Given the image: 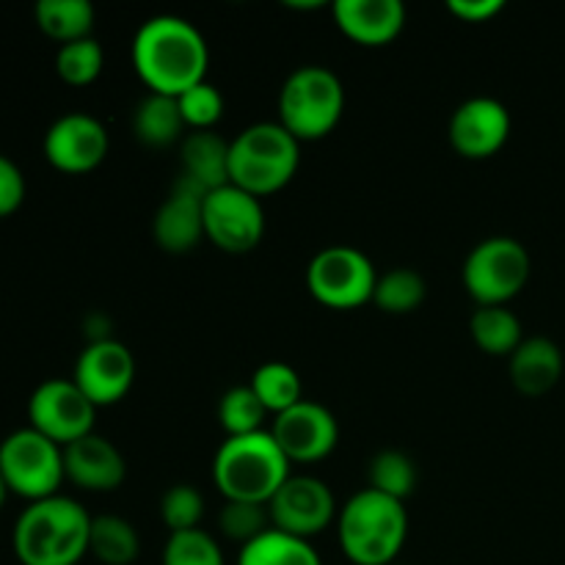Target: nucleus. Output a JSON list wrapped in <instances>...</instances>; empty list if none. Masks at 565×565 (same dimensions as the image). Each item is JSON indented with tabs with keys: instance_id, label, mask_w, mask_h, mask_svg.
Returning a JSON list of instances; mask_svg holds the SVG:
<instances>
[{
	"instance_id": "5",
	"label": "nucleus",
	"mask_w": 565,
	"mask_h": 565,
	"mask_svg": "<svg viewBox=\"0 0 565 565\" xmlns=\"http://www.w3.org/2000/svg\"><path fill=\"white\" fill-rule=\"evenodd\" d=\"M301 163V141L279 121H259L230 141V185L263 199L281 191Z\"/></svg>"
},
{
	"instance_id": "27",
	"label": "nucleus",
	"mask_w": 565,
	"mask_h": 565,
	"mask_svg": "<svg viewBox=\"0 0 565 565\" xmlns=\"http://www.w3.org/2000/svg\"><path fill=\"white\" fill-rule=\"evenodd\" d=\"M254 395L265 406L268 414H285L287 408L298 406L303 401V386L296 370L285 362H268L254 373L252 384Z\"/></svg>"
},
{
	"instance_id": "24",
	"label": "nucleus",
	"mask_w": 565,
	"mask_h": 565,
	"mask_svg": "<svg viewBox=\"0 0 565 565\" xmlns=\"http://www.w3.org/2000/svg\"><path fill=\"white\" fill-rule=\"evenodd\" d=\"M36 25L61 44L92 36L94 6L88 0H39Z\"/></svg>"
},
{
	"instance_id": "6",
	"label": "nucleus",
	"mask_w": 565,
	"mask_h": 565,
	"mask_svg": "<svg viewBox=\"0 0 565 565\" xmlns=\"http://www.w3.org/2000/svg\"><path fill=\"white\" fill-rule=\"evenodd\" d=\"M345 88L326 66H301L279 94V125L298 141H320L340 125Z\"/></svg>"
},
{
	"instance_id": "21",
	"label": "nucleus",
	"mask_w": 565,
	"mask_h": 565,
	"mask_svg": "<svg viewBox=\"0 0 565 565\" xmlns=\"http://www.w3.org/2000/svg\"><path fill=\"white\" fill-rule=\"evenodd\" d=\"M182 174L202 191L230 185V141L213 130H193L182 138Z\"/></svg>"
},
{
	"instance_id": "22",
	"label": "nucleus",
	"mask_w": 565,
	"mask_h": 565,
	"mask_svg": "<svg viewBox=\"0 0 565 565\" xmlns=\"http://www.w3.org/2000/svg\"><path fill=\"white\" fill-rule=\"evenodd\" d=\"M132 130L138 141L152 149H166L180 141L185 132V119H182L177 97L149 92L132 114Z\"/></svg>"
},
{
	"instance_id": "23",
	"label": "nucleus",
	"mask_w": 565,
	"mask_h": 565,
	"mask_svg": "<svg viewBox=\"0 0 565 565\" xmlns=\"http://www.w3.org/2000/svg\"><path fill=\"white\" fill-rule=\"evenodd\" d=\"M475 345L489 356H513L524 342L522 323L508 307H478V312L469 320Z\"/></svg>"
},
{
	"instance_id": "26",
	"label": "nucleus",
	"mask_w": 565,
	"mask_h": 565,
	"mask_svg": "<svg viewBox=\"0 0 565 565\" xmlns=\"http://www.w3.org/2000/svg\"><path fill=\"white\" fill-rule=\"evenodd\" d=\"M237 565H323V561L309 541L281 530H268L257 541L243 546Z\"/></svg>"
},
{
	"instance_id": "33",
	"label": "nucleus",
	"mask_w": 565,
	"mask_h": 565,
	"mask_svg": "<svg viewBox=\"0 0 565 565\" xmlns=\"http://www.w3.org/2000/svg\"><path fill=\"white\" fill-rule=\"evenodd\" d=\"M163 565H224V552L204 530L171 533L163 546Z\"/></svg>"
},
{
	"instance_id": "20",
	"label": "nucleus",
	"mask_w": 565,
	"mask_h": 565,
	"mask_svg": "<svg viewBox=\"0 0 565 565\" xmlns=\"http://www.w3.org/2000/svg\"><path fill=\"white\" fill-rule=\"evenodd\" d=\"M563 375V351L550 337H527L511 356V381L522 395L541 397Z\"/></svg>"
},
{
	"instance_id": "37",
	"label": "nucleus",
	"mask_w": 565,
	"mask_h": 565,
	"mask_svg": "<svg viewBox=\"0 0 565 565\" xmlns=\"http://www.w3.org/2000/svg\"><path fill=\"white\" fill-rule=\"evenodd\" d=\"M502 9V0H450V11L463 22H489Z\"/></svg>"
},
{
	"instance_id": "17",
	"label": "nucleus",
	"mask_w": 565,
	"mask_h": 565,
	"mask_svg": "<svg viewBox=\"0 0 565 565\" xmlns=\"http://www.w3.org/2000/svg\"><path fill=\"white\" fill-rule=\"evenodd\" d=\"M204 196L199 185L185 177H177L171 193L160 204L152 221V235L158 246L169 254H188L202 243L204 237Z\"/></svg>"
},
{
	"instance_id": "12",
	"label": "nucleus",
	"mask_w": 565,
	"mask_h": 565,
	"mask_svg": "<svg viewBox=\"0 0 565 565\" xmlns=\"http://www.w3.org/2000/svg\"><path fill=\"white\" fill-rule=\"evenodd\" d=\"M270 524L296 539H315L337 516V502L329 486L309 475H290L268 502Z\"/></svg>"
},
{
	"instance_id": "38",
	"label": "nucleus",
	"mask_w": 565,
	"mask_h": 565,
	"mask_svg": "<svg viewBox=\"0 0 565 565\" xmlns=\"http://www.w3.org/2000/svg\"><path fill=\"white\" fill-rule=\"evenodd\" d=\"M6 494H9V486H6L3 475H0V508H3V502H6Z\"/></svg>"
},
{
	"instance_id": "32",
	"label": "nucleus",
	"mask_w": 565,
	"mask_h": 565,
	"mask_svg": "<svg viewBox=\"0 0 565 565\" xmlns=\"http://www.w3.org/2000/svg\"><path fill=\"white\" fill-rule=\"evenodd\" d=\"M221 533L226 535L235 544L248 546L252 541H257L259 535H265L268 530H274L270 524V511L268 505H259V502H224V511L218 516Z\"/></svg>"
},
{
	"instance_id": "3",
	"label": "nucleus",
	"mask_w": 565,
	"mask_h": 565,
	"mask_svg": "<svg viewBox=\"0 0 565 565\" xmlns=\"http://www.w3.org/2000/svg\"><path fill=\"white\" fill-rule=\"evenodd\" d=\"M337 535L351 563L392 565L408 535L406 505L381 491H359L342 505L337 516Z\"/></svg>"
},
{
	"instance_id": "35",
	"label": "nucleus",
	"mask_w": 565,
	"mask_h": 565,
	"mask_svg": "<svg viewBox=\"0 0 565 565\" xmlns=\"http://www.w3.org/2000/svg\"><path fill=\"white\" fill-rule=\"evenodd\" d=\"M160 516L171 533H188L199 530V522L204 516V500L193 486H171L160 502Z\"/></svg>"
},
{
	"instance_id": "7",
	"label": "nucleus",
	"mask_w": 565,
	"mask_h": 565,
	"mask_svg": "<svg viewBox=\"0 0 565 565\" xmlns=\"http://www.w3.org/2000/svg\"><path fill=\"white\" fill-rule=\"evenodd\" d=\"M530 254L516 237H486L463 263V287L478 307H505L527 287Z\"/></svg>"
},
{
	"instance_id": "14",
	"label": "nucleus",
	"mask_w": 565,
	"mask_h": 565,
	"mask_svg": "<svg viewBox=\"0 0 565 565\" xmlns=\"http://www.w3.org/2000/svg\"><path fill=\"white\" fill-rule=\"evenodd\" d=\"M72 381L97 408L114 406L130 392L136 381V359L130 348L121 345L119 340L88 342L77 356Z\"/></svg>"
},
{
	"instance_id": "16",
	"label": "nucleus",
	"mask_w": 565,
	"mask_h": 565,
	"mask_svg": "<svg viewBox=\"0 0 565 565\" xmlns=\"http://www.w3.org/2000/svg\"><path fill=\"white\" fill-rule=\"evenodd\" d=\"M511 136V114L494 97H472L450 119V143L469 160H486L500 152Z\"/></svg>"
},
{
	"instance_id": "4",
	"label": "nucleus",
	"mask_w": 565,
	"mask_h": 565,
	"mask_svg": "<svg viewBox=\"0 0 565 565\" xmlns=\"http://www.w3.org/2000/svg\"><path fill=\"white\" fill-rule=\"evenodd\" d=\"M290 478V461L270 430L252 436H226L213 461V480L230 502L268 505Z\"/></svg>"
},
{
	"instance_id": "31",
	"label": "nucleus",
	"mask_w": 565,
	"mask_h": 565,
	"mask_svg": "<svg viewBox=\"0 0 565 565\" xmlns=\"http://www.w3.org/2000/svg\"><path fill=\"white\" fill-rule=\"evenodd\" d=\"M105 64V53L97 39H81V42L61 44L55 53V72L70 86H88L99 77Z\"/></svg>"
},
{
	"instance_id": "9",
	"label": "nucleus",
	"mask_w": 565,
	"mask_h": 565,
	"mask_svg": "<svg viewBox=\"0 0 565 565\" xmlns=\"http://www.w3.org/2000/svg\"><path fill=\"white\" fill-rule=\"evenodd\" d=\"M375 265L367 254L351 246H329L307 265V287L318 303L329 309H359L373 301Z\"/></svg>"
},
{
	"instance_id": "34",
	"label": "nucleus",
	"mask_w": 565,
	"mask_h": 565,
	"mask_svg": "<svg viewBox=\"0 0 565 565\" xmlns=\"http://www.w3.org/2000/svg\"><path fill=\"white\" fill-rule=\"evenodd\" d=\"M177 105H180L185 127H193V130H213L221 116H224V97L207 81L196 83L188 92H182L177 97Z\"/></svg>"
},
{
	"instance_id": "36",
	"label": "nucleus",
	"mask_w": 565,
	"mask_h": 565,
	"mask_svg": "<svg viewBox=\"0 0 565 565\" xmlns=\"http://www.w3.org/2000/svg\"><path fill=\"white\" fill-rule=\"evenodd\" d=\"M25 199V177L11 158L0 154V218L17 213Z\"/></svg>"
},
{
	"instance_id": "18",
	"label": "nucleus",
	"mask_w": 565,
	"mask_h": 565,
	"mask_svg": "<svg viewBox=\"0 0 565 565\" xmlns=\"http://www.w3.org/2000/svg\"><path fill=\"white\" fill-rule=\"evenodd\" d=\"M64 475L77 489L103 494V491H116L125 483L127 467L114 441L88 434L64 447Z\"/></svg>"
},
{
	"instance_id": "19",
	"label": "nucleus",
	"mask_w": 565,
	"mask_h": 565,
	"mask_svg": "<svg viewBox=\"0 0 565 565\" xmlns=\"http://www.w3.org/2000/svg\"><path fill=\"white\" fill-rule=\"evenodd\" d=\"M334 20L351 42L384 47L401 36L406 6L401 0H340L334 3Z\"/></svg>"
},
{
	"instance_id": "13",
	"label": "nucleus",
	"mask_w": 565,
	"mask_h": 565,
	"mask_svg": "<svg viewBox=\"0 0 565 565\" xmlns=\"http://www.w3.org/2000/svg\"><path fill=\"white\" fill-rule=\"evenodd\" d=\"M270 436L290 463H318L334 452L340 425L329 408L303 397L298 406L274 419Z\"/></svg>"
},
{
	"instance_id": "8",
	"label": "nucleus",
	"mask_w": 565,
	"mask_h": 565,
	"mask_svg": "<svg viewBox=\"0 0 565 565\" xmlns=\"http://www.w3.org/2000/svg\"><path fill=\"white\" fill-rule=\"evenodd\" d=\"M0 475L14 494L28 502L47 500L58 494L64 483V447L50 441L31 425L14 430L0 445Z\"/></svg>"
},
{
	"instance_id": "2",
	"label": "nucleus",
	"mask_w": 565,
	"mask_h": 565,
	"mask_svg": "<svg viewBox=\"0 0 565 565\" xmlns=\"http://www.w3.org/2000/svg\"><path fill=\"white\" fill-rule=\"evenodd\" d=\"M92 516L70 497L31 502L14 524V555L22 565H77L88 555Z\"/></svg>"
},
{
	"instance_id": "11",
	"label": "nucleus",
	"mask_w": 565,
	"mask_h": 565,
	"mask_svg": "<svg viewBox=\"0 0 565 565\" xmlns=\"http://www.w3.org/2000/svg\"><path fill=\"white\" fill-rule=\"evenodd\" d=\"M204 237L230 254L257 248L265 237L263 202L235 185L210 191L204 196Z\"/></svg>"
},
{
	"instance_id": "30",
	"label": "nucleus",
	"mask_w": 565,
	"mask_h": 565,
	"mask_svg": "<svg viewBox=\"0 0 565 565\" xmlns=\"http://www.w3.org/2000/svg\"><path fill=\"white\" fill-rule=\"evenodd\" d=\"M265 417H268V412L254 395L252 386H232L218 401V423L226 430V436L259 434V430H265Z\"/></svg>"
},
{
	"instance_id": "15",
	"label": "nucleus",
	"mask_w": 565,
	"mask_h": 565,
	"mask_svg": "<svg viewBox=\"0 0 565 565\" xmlns=\"http://www.w3.org/2000/svg\"><path fill=\"white\" fill-rule=\"evenodd\" d=\"M108 130L88 114H66L44 136V158L64 174H86L108 158Z\"/></svg>"
},
{
	"instance_id": "10",
	"label": "nucleus",
	"mask_w": 565,
	"mask_h": 565,
	"mask_svg": "<svg viewBox=\"0 0 565 565\" xmlns=\"http://www.w3.org/2000/svg\"><path fill=\"white\" fill-rule=\"evenodd\" d=\"M94 414H97V406L83 395L81 386L72 379L44 381L28 401L31 428L61 447L94 434Z\"/></svg>"
},
{
	"instance_id": "1",
	"label": "nucleus",
	"mask_w": 565,
	"mask_h": 565,
	"mask_svg": "<svg viewBox=\"0 0 565 565\" xmlns=\"http://www.w3.org/2000/svg\"><path fill=\"white\" fill-rule=\"evenodd\" d=\"M207 64V42L196 25L182 17H152L132 39V66L152 94L180 97L204 81Z\"/></svg>"
},
{
	"instance_id": "29",
	"label": "nucleus",
	"mask_w": 565,
	"mask_h": 565,
	"mask_svg": "<svg viewBox=\"0 0 565 565\" xmlns=\"http://www.w3.org/2000/svg\"><path fill=\"white\" fill-rule=\"evenodd\" d=\"M370 486L367 489L381 491L386 497L406 502V497L414 494L417 489V463L401 450H384L370 461Z\"/></svg>"
},
{
	"instance_id": "25",
	"label": "nucleus",
	"mask_w": 565,
	"mask_h": 565,
	"mask_svg": "<svg viewBox=\"0 0 565 565\" xmlns=\"http://www.w3.org/2000/svg\"><path fill=\"white\" fill-rule=\"evenodd\" d=\"M141 552V539L136 527L121 516H97L92 519V535H88V555L97 557L103 565H130Z\"/></svg>"
},
{
	"instance_id": "28",
	"label": "nucleus",
	"mask_w": 565,
	"mask_h": 565,
	"mask_svg": "<svg viewBox=\"0 0 565 565\" xmlns=\"http://www.w3.org/2000/svg\"><path fill=\"white\" fill-rule=\"evenodd\" d=\"M425 279L417 270L397 268L379 276L373 292V303L386 315H408L423 307Z\"/></svg>"
}]
</instances>
